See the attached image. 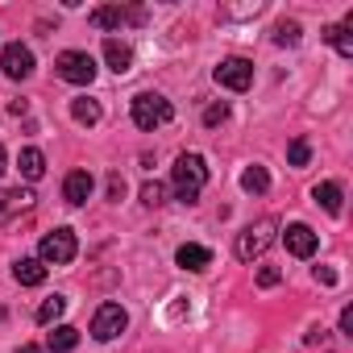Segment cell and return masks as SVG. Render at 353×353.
I'll use <instances>...</instances> for the list:
<instances>
[{"instance_id":"obj_1","label":"cell","mask_w":353,"mask_h":353,"mask_svg":"<svg viewBox=\"0 0 353 353\" xmlns=\"http://www.w3.org/2000/svg\"><path fill=\"white\" fill-rule=\"evenodd\" d=\"M208 162L200 158V154H179L174 158V166H170V183H174V196H179L183 204H196L200 200V192H204V183H208Z\"/></svg>"},{"instance_id":"obj_2","label":"cell","mask_w":353,"mask_h":353,"mask_svg":"<svg viewBox=\"0 0 353 353\" xmlns=\"http://www.w3.org/2000/svg\"><path fill=\"white\" fill-rule=\"evenodd\" d=\"M129 112H133V125L137 129H158V125H166L170 117H174V108H170V100L166 96H158V92H137L133 96V104H129Z\"/></svg>"},{"instance_id":"obj_3","label":"cell","mask_w":353,"mask_h":353,"mask_svg":"<svg viewBox=\"0 0 353 353\" xmlns=\"http://www.w3.org/2000/svg\"><path fill=\"white\" fill-rule=\"evenodd\" d=\"M38 254H42V258H38L42 266H67V262H75L79 241H75V233H71V229H54V233H46V237H42Z\"/></svg>"},{"instance_id":"obj_4","label":"cell","mask_w":353,"mask_h":353,"mask_svg":"<svg viewBox=\"0 0 353 353\" xmlns=\"http://www.w3.org/2000/svg\"><path fill=\"white\" fill-rule=\"evenodd\" d=\"M274 229H279V221H274V216H262L258 225H250V229L237 237V258H241V262L262 258V254H266V245L274 241Z\"/></svg>"},{"instance_id":"obj_5","label":"cell","mask_w":353,"mask_h":353,"mask_svg":"<svg viewBox=\"0 0 353 353\" xmlns=\"http://www.w3.org/2000/svg\"><path fill=\"white\" fill-rule=\"evenodd\" d=\"M54 71H59V79H67V83H92V79H96V59H92L88 50H63L59 63H54Z\"/></svg>"},{"instance_id":"obj_6","label":"cell","mask_w":353,"mask_h":353,"mask_svg":"<svg viewBox=\"0 0 353 353\" xmlns=\"http://www.w3.org/2000/svg\"><path fill=\"white\" fill-rule=\"evenodd\" d=\"M125 328H129V312L121 303H100L96 307V316H92V336L96 341H117Z\"/></svg>"},{"instance_id":"obj_7","label":"cell","mask_w":353,"mask_h":353,"mask_svg":"<svg viewBox=\"0 0 353 353\" xmlns=\"http://www.w3.org/2000/svg\"><path fill=\"white\" fill-rule=\"evenodd\" d=\"M212 75H216L221 88H229V92H245V88L254 83V63H250V59H221V67H216Z\"/></svg>"},{"instance_id":"obj_8","label":"cell","mask_w":353,"mask_h":353,"mask_svg":"<svg viewBox=\"0 0 353 353\" xmlns=\"http://www.w3.org/2000/svg\"><path fill=\"white\" fill-rule=\"evenodd\" d=\"M0 67H5L9 79H30L34 75V50L21 46V42H9L5 54H0Z\"/></svg>"},{"instance_id":"obj_9","label":"cell","mask_w":353,"mask_h":353,"mask_svg":"<svg viewBox=\"0 0 353 353\" xmlns=\"http://www.w3.org/2000/svg\"><path fill=\"white\" fill-rule=\"evenodd\" d=\"M125 21H145V9H121V5L92 9V26L96 30H121Z\"/></svg>"},{"instance_id":"obj_10","label":"cell","mask_w":353,"mask_h":353,"mask_svg":"<svg viewBox=\"0 0 353 353\" xmlns=\"http://www.w3.org/2000/svg\"><path fill=\"white\" fill-rule=\"evenodd\" d=\"M92 188H96V179H92L88 170H71L67 179H63V200L79 208V204H88V200H92Z\"/></svg>"},{"instance_id":"obj_11","label":"cell","mask_w":353,"mask_h":353,"mask_svg":"<svg viewBox=\"0 0 353 353\" xmlns=\"http://www.w3.org/2000/svg\"><path fill=\"white\" fill-rule=\"evenodd\" d=\"M34 192L30 188H13V192H0V225H5V221H13L17 212H30L34 208Z\"/></svg>"},{"instance_id":"obj_12","label":"cell","mask_w":353,"mask_h":353,"mask_svg":"<svg viewBox=\"0 0 353 353\" xmlns=\"http://www.w3.org/2000/svg\"><path fill=\"white\" fill-rule=\"evenodd\" d=\"M283 241H287V254H295V258H312L316 254V233L307 229V225H287V233H283Z\"/></svg>"},{"instance_id":"obj_13","label":"cell","mask_w":353,"mask_h":353,"mask_svg":"<svg viewBox=\"0 0 353 353\" xmlns=\"http://www.w3.org/2000/svg\"><path fill=\"white\" fill-rule=\"evenodd\" d=\"M104 59H108V67L117 75H129L133 71V50L125 42H117V38H104Z\"/></svg>"},{"instance_id":"obj_14","label":"cell","mask_w":353,"mask_h":353,"mask_svg":"<svg viewBox=\"0 0 353 353\" xmlns=\"http://www.w3.org/2000/svg\"><path fill=\"white\" fill-rule=\"evenodd\" d=\"M174 262H179L183 270H208L212 266V250L208 245H179Z\"/></svg>"},{"instance_id":"obj_15","label":"cell","mask_w":353,"mask_h":353,"mask_svg":"<svg viewBox=\"0 0 353 353\" xmlns=\"http://www.w3.org/2000/svg\"><path fill=\"white\" fill-rule=\"evenodd\" d=\"M13 279L21 287H42L46 283V266L38 258H21V262H13Z\"/></svg>"},{"instance_id":"obj_16","label":"cell","mask_w":353,"mask_h":353,"mask_svg":"<svg viewBox=\"0 0 353 353\" xmlns=\"http://www.w3.org/2000/svg\"><path fill=\"white\" fill-rule=\"evenodd\" d=\"M349 30H353V13L345 17V26H328V30H324V38L336 46L341 59H353V34H349Z\"/></svg>"},{"instance_id":"obj_17","label":"cell","mask_w":353,"mask_h":353,"mask_svg":"<svg viewBox=\"0 0 353 353\" xmlns=\"http://www.w3.org/2000/svg\"><path fill=\"white\" fill-rule=\"evenodd\" d=\"M17 170L26 174L30 183H38L42 174H46V154H42V150H34V145H30V150H21V158H17Z\"/></svg>"},{"instance_id":"obj_18","label":"cell","mask_w":353,"mask_h":353,"mask_svg":"<svg viewBox=\"0 0 353 353\" xmlns=\"http://www.w3.org/2000/svg\"><path fill=\"white\" fill-rule=\"evenodd\" d=\"M75 345H79V328H71V324H54V332L46 336L50 353H71Z\"/></svg>"},{"instance_id":"obj_19","label":"cell","mask_w":353,"mask_h":353,"mask_svg":"<svg viewBox=\"0 0 353 353\" xmlns=\"http://www.w3.org/2000/svg\"><path fill=\"white\" fill-rule=\"evenodd\" d=\"M71 117H75L79 125H88V129H92V125H100V117H104V112H100V104H96V100L79 96V100H71Z\"/></svg>"},{"instance_id":"obj_20","label":"cell","mask_w":353,"mask_h":353,"mask_svg":"<svg viewBox=\"0 0 353 353\" xmlns=\"http://www.w3.org/2000/svg\"><path fill=\"white\" fill-rule=\"evenodd\" d=\"M241 188H245L250 196H262V192L270 188V174H266V166H245V170H241Z\"/></svg>"},{"instance_id":"obj_21","label":"cell","mask_w":353,"mask_h":353,"mask_svg":"<svg viewBox=\"0 0 353 353\" xmlns=\"http://www.w3.org/2000/svg\"><path fill=\"white\" fill-rule=\"evenodd\" d=\"M316 204L324 208V212H332V216H341V183H320L316 192Z\"/></svg>"},{"instance_id":"obj_22","label":"cell","mask_w":353,"mask_h":353,"mask_svg":"<svg viewBox=\"0 0 353 353\" xmlns=\"http://www.w3.org/2000/svg\"><path fill=\"white\" fill-rule=\"evenodd\" d=\"M63 312H67V299H63V295H50V299H42V307H38V324H54Z\"/></svg>"},{"instance_id":"obj_23","label":"cell","mask_w":353,"mask_h":353,"mask_svg":"<svg viewBox=\"0 0 353 353\" xmlns=\"http://www.w3.org/2000/svg\"><path fill=\"white\" fill-rule=\"evenodd\" d=\"M274 46H299V21H279L274 26Z\"/></svg>"},{"instance_id":"obj_24","label":"cell","mask_w":353,"mask_h":353,"mask_svg":"<svg viewBox=\"0 0 353 353\" xmlns=\"http://www.w3.org/2000/svg\"><path fill=\"white\" fill-rule=\"evenodd\" d=\"M307 158H312V145H307L303 137H295V141L287 145V162H291V166H307Z\"/></svg>"},{"instance_id":"obj_25","label":"cell","mask_w":353,"mask_h":353,"mask_svg":"<svg viewBox=\"0 0 353 353\" xmlns=\"http://www.w3.org/2000/svg\"><path fill=\"white\" fill-rule=\"evenodd\" d=\"M225 121H229V104H208V108H204V125H208V129H216V125H225Z\"/></svg>"},{"instance_id":"obj_26","label":"cell","mask_w":353,"mask_h":353,"mask_svg":"<svg viewBox=\"0 0 353 353\" xmlns=\"http://www.w3.org/2000/svg\"><path fill=\"white\" fill-rule=\"evenodd\" d=\"M141 204H150V208L166 204V188H162V183H145V188H141Z\"/></svg>"},{"instance_id":"obj_27","label":"cell","mask_w":353,"mask_h":353,"mask_svg":"<svg viewBox=\"0 0 353 353\" xmlns=\"http://www.w3.org/2000/svg\"><path fill=\"white\" fill-rule=\"evenodd\" d=\"M283 283V270L279 266H262L258 270V287H279Z\"/></svg>"},{"instance_id":"obj_28","label":"cell","mask_w":353,"mask_h":353,"mask_svg":"<svg viewBox=\"0 0 353 353\" xmlns=\"http://www.w3.org/2000/svg\"><path fill=\"white\" fill-rule=\"evenodd\" d=\"M316 283H324V287H336V270H332V266H316Z\"/></svg>"},{"instance_id":"obj_29","label":"cell","mask_w":353,"mask_h":353,"mask_svg":"<svg viewBox=\"0 0 353 353\" xmlns=\"http://www.w3.org/2000/svg\"><path fill=\"white\" fill-rule=\"evenodd\" d=\"M341 336H353V307H341Z\"/></svg>"},{"instance_id":"obj_30","label":"cell","mask_w":353,"mask_h":353,"mask_svg":"<svg viewBox=\"0 0 353 353\" xmlns=\"http://www.w3.org/2000/svg\"><path fill=\"white\" fill-rule=\"evenodd\" d=\"M108 196H112V200L125 196V179H121V174H112V179H108Z\"/></svg>"},{"instance_id":"obj_31","label":"cell","mask_w":353,"mask_h":353,"mask_svg":"<svg viewBox=\"0 0 353 353\" xmlns=\"http://www.w3.org/2000/svg\"><path fill=\"white\" fill-rule=\"evenodd\" d=\"M17 353H42V349H38V345H21Z\"/></svg>"},{"instance_id":"obj_32","label":"cell","mask_w":353,"mask_h":353,"mask_svg":"<svg viewBox=\"0 0 353 353\" xmlns=\"http://www.w3.org/2000/svg\"><path fill=\"white\" fill-rule=\"evenodd\" d=\"M5 162H9V158H5V145H0V174H5Z\"/></svg>"}]
</instances>
